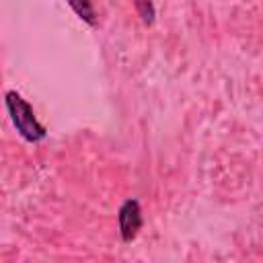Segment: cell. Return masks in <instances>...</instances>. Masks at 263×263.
<instances>
[{
	"mask_svg": "<svg viewBox=\"0 0 263 263\" xmlns=\"http://www.w3.org/2000/svg\"><path fill=\"white\" fill-rule=\"evenodd\" d=\"M68 4H70V8L82 18V21H86L88 25H95V8H92V2L90 0H68Z\"/></svg>",
	"mask_w": 263,
	"mask_h": 263,
	"instance_id": "3957f363",
	"label": "cell"
},
{
	"mask_svg": "<svg viewBox=\"0 0 263 263\" xmlns=\"http://www.w3.org/2000/svg\"><path fill=\"white\" fill-rule=\"evenodd\" d=\"M134 4L138 8L142 21L146 25H152V21H154V6H152V2L150 0H134Z\"/></svg>",
	"mask_w": 263,
	"mask_h": 263,
	"instance_id": "277c9868",
	"label": "cell"
},
{
	"mask_svg": "<svg viewBox=\"0 0 263 263\" xmlns=\"http://www.w3.org/2000/svg\"><path fill=\"white\" fill-rule=\"evenodd\" d=\"M6 109L10 113V119H12L14 127H16V132L27 142H41L47 136V129L37 121L31 105L16 90H8L6 92Z\"/></svg>",
	"mask_w": 263,
	"mask_h": 263,
	"instance_id": "6da1fadb",
	"label": "cell"
},
{
	"mask_svg": "<svg viewBox=\"0 0 263 263\" xmlns=\"http://www.w3.org/2000/svg\"><path fill=\"white\" fill-rule=\"evenodd\" d=\"M117 220H119V232L123 242H132L142 228V210L138 199H125L123 205L119 208Z\"/></svg>",
	"mask_w": 263,
	"mask_h": 263,
	"instance_id": "7a4b0ae2",
	"label": "cell"
}]
</instances>
